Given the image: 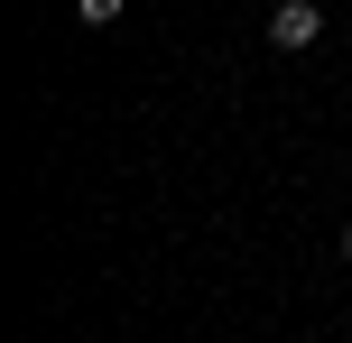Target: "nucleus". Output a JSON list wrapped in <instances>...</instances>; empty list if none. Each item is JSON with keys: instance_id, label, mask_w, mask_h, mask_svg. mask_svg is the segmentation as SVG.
I'll list each match as a JSON object with an SVG mask.
<instances>
[{"instance_id": "nucleus-1", "label": "nucleus", "mask_w": 352, "mask_h": 343, "mask_svg": "<svg viewBox=\"0 0 352 343\" xmlns=\"http://www.w3.org/2000/svg\"><path fill=\"white\" fill-rule=\"evenodd\" d=\"M316 37H324V10H316V0H278V10H269V47H278V56L316 47Z\"/></svg>"}, {"instance_id": "nucleus-2", "label": "nucleus", "mask_w": 352, "mask_h": 343, "mask_svg": "<svg viewBox=\"0 0 352 343\" xmlns=\"http://www.w3.org/2000/svg\"><path fill=\"white\" fill-rule=\"evenodd\" d=\"M74 10H84V28H111V19H121V0H74Z\"/></svg>"}, {"instance_id": "nucleus-3", "label": "nucleus", "mask_w": 352, "mask_h": 343, "mask_svg": "<svg viewBox=\"0 0 352 343\" xmlns=\"http://www.w3.org/2000/svg\"><path fill=\"white\" fill-rule=\"evenodd\" d=\"M343 251H352V232H343Z\"/></svg>"}]
</instances>
